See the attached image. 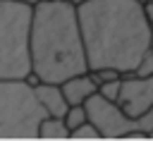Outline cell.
I'll use <instances>...</instances> for the list:
<instances>
[{
  "instance_id": "1",
  "label": "cell",
  "mask_w": 153,
  "mask_h": 141,
  "mask_svg": "<svg viewBox=\"0 0 153 141\" xmlns=\"http://www.w3.org/2000/svg\"><path fill=\"white\" fill-rule=\"evenodd\" d=\"M76 17L88 72L117 69L129 74L136 69L153 33L146 0H81Z\"/></svg>"
},
{
  "instance_id": "2",
  "label": "cell",
  "mask_w": 153,
  "mask_h": 141,
  "mask_svg": "<svg viewBox=\"0 0 153 141\" xmlns=\"http://www.w3.org/2000/svg\"><path fill=\"white\" fill-rule=\"evenodd\" d=\"M31 72L38 81L62 84L88 72L76 5L69 0H41L31 17Z\"/></svg>"
},
{
  "instance_id": "3",
  "label": "cell",
  "mask_w": 153,
  "mask_h": 141,
  "mask_svg": "<svg viewBox=\"0 0 153 141\" xmlns=\"http://www.w3.org/2000/svg\"><path fill=\"white\" fill-rule=\"evenodd\" d=\"M31 2L0 0V79H26L31 74Z\"/></svg>"
},
{
  "instance_id": "4",
  "label": "cell",
  "mask_w": 153,
  "mask_h": 141,
  "mask_svg": "<svg viewBox=\"0 0 153 141\" xmlns=\"http://www.w3.org/2000/svg\"><path fill=\"white\" fill-rule=\"evenodd\" d=\"M43 117L45 110L26 79H0V139H38Z\"/></svg>"
},
{
  "instance_id": "5",
  "label": "cell",
  "mask_w": 153,
  "mask_h": 141,
  "mask_svg": "<svg viewBox=\"0 0 153 141\" xmlns=\"http://www.w3.org/2000/svg\"><path fill=\"white\" fill-rule=\"evenodd\" d=\"M86 117L98 127L100 139H151L153 131V108L139 117L127 115L115 100H108L98 91L84 103Z\"/></svg>"
},
{
  "instance_id": "6",
  "label": "cell",
  "mask_w": 153,
  "mask_h": 141,
  "mask_svg": "<svg viewBox=\"0 0 153 141\" xmlns=\"http://www.w3.org/2000/svg\"><path fill=\"white\" fill-rule=\"evenodd\" d=\"M127 115L139 117L146 110L153 108V74L151 76H139V74H122L120 84V96L115 100Z\"/></svg>"
},
{
  "instance_id": "7",
  "label": "cell",
  "mask_w": 153,
  "mask_h": 141,
  "mask_svg": "<svg viewBox=\"0 0 153 141\" xmlns=\"http://www.w3.org/2000/svg\"><path fill=\"white\" fill-rule=\"evenodd\" d=\"M60 88H62V96L67 98L69 105H84L86 98H91L98 91V81L91 72H81V74H74V76L65 79L60 84Z\"/></svg>"
},
{
  "instance_id": "8",
  "label": "cell",
  "mask_w": 153,
  "mask_h": 141,
  "mask_svg": "<svg viewBox=\"0 0 153 141\" xmlns=\"http://www.w3.org/2000/svg\"><path fill=\"white\" fill-rule=\"evenodd\" d=\"M33 91H36V98H38V103L43 105L45 115H53V117H65V112H67L69 103H67V98L62 96L60 84L38 81V84L33 86Z\"/></svg>"
},
{
  "instance_id": "9",
  "label": "cell",
  "mask_w": 153,
  "mask_h": 141,
  "mask_svg": "<svg viewBox=\"0 0 153 141\" xmlns=\"http://www.w3.org/2000/svg\"><path fill=\"white\" fill-rule=\"evenodd\" d=\"M38 139H69V127L62 117L45 115L38 124Z\"/></svg>"
},
{
  "instance_id": "10",
  "label": "cell",
  "mask_w": 153,
  "mask_h": 141,
  "mask_svg": "<svg viewBox=\"0 0 153 141\" xmlns=\"http://www.w3.org/2000/svg\"><path fill=\"white\" fill-rule=\"evenodd\" d=\"M62 119H65V124H67L69 131H72V129H76L79 124H84V122L88 119V117H86V108H84V105H69Z\"/></svg>"
},
{
  "instance_id": "11",
  "label": "cell",
  "mask_w": 153,
  "mask_h": 141,
  "mask_svg": "<svg viewBox=\"0 0 153 141\" xmlns=\"http://www.w3.org/2000/svg\"><path fill=\"white\" fill-rule=\"evenodd\" d=\"M69 139H100V131L91 119H86L84 124H79L76 129L69 131Z\"/></svg>"
},
{
  "instance_id": "12",
  "label": "cell",
  "mask_w": 153,
  "mask_h": 141,
  "mask_svg": "<svg viewBox=\"0 0 153 141\" xmlns=\"http://www.w3.org/2000/svg\"><path fill=\"white\" fill-rule=\"evenodd\" d=\"M120 84H122V76H115V79L100 81V84H98V93L105 96L108 100H117V96H120Z\"/></svg>"
},
{
  "instance_id": "13",
  "label": "cell",
  "mask_w": 153,
  "mask_h": 141,
  "mask_svg": "<svg viewBox=\"0 0 153 141\" xmlns=\"http://www.w3.org/2000/svg\"><path fill=\"white\" fill-rule=\"evenodd\" d=\"M131 74H139V76H151L153 74V50L151 48L143 53V57L139 60V65H136V69Z\"/></svg>"
},
{
  "instance_id": "14",
  "label": "cell",
  "mask_w": 153,
  "mask_h": 141,
  "mask_svg": "<svg viewBox=\"0 0 153 141\" xmlns=\"http://www.w3.org/2000/svg\"><path fill=\"white\" fill-rule=\"evenodd\" d=\"M146 14H148V22L153 26V2H146Z\"/></svg>"
},
{
  "instance_id": "15",
  "label": "cell",
  "mask_w": 153,
  "mask_h": 141,
  "mask_svg": "<svg viewBox=\"0 0 153 141\" xmlns=\"http://www.w3.org/2000/svg\"><path fill=\"white\" fill-rule=\"evenodd\" d=\"M148 48H151V50H153V33H151V43H148Z\"/></svg>"
},
{
  "instance_id": "16",
  "label": "cell",
  "mask_w": 153,
  "mask_h": 141,
  "mask_svg": "<svg viewBox=\"0 0 153 141\" xmlns=\"http://www.w3.org/2000/svg\"><path fill=\"white\" fill-rule=\"evenodd\" d=\"M146 2H153V0H146Z\"/></svg>"
},
{
  "instance_id": "17",
  "label": "cell",
  "mask_w": 153,
  "mask_h": 141,
  "mask_svg": "<svg viewBox=\"0 0 153 141\" xmlns=\"http://www.w3.org/2000/svg\"><path fill=\"white\" fill-rule=\"evenodd\" d=\"M151 139H153V131H151Z\"/></svg>"
}]
</instances>
